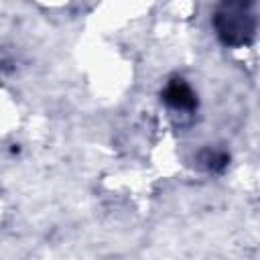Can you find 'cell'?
Returning <instances> with one entry per match:
<instances>
[{"label": "cell", "mask_w": 260, "mask_h": 260, "mask_svg": "<svg viewBox=\"0 0 260 260\" xmlns=\"http://www.w3.org/2000/svg\"><path fill=\"white\" fill-rule=\"evenodd\" d=\"M197 160H199V165H201L205 171L219 173V171L225 169L230 156H228L225 152H221V150H211V148H207V150H201V152H199Z\"/></svg>", "instance_id": "obj_3"}, {"label": "cell", "mask_w": 260, "mask_h": 260, "mask_svg": "<svg viewBox=\"0 0 260 260\" xmlns=\"http://www.w3.org/2000/svg\"><path fill=\"white\" fill-rule=\"evenodd\" d=\"M213 26L223 45H248L256 32L252 0H221L213 14Z\"/></svg>", "instance_id": "obj_1"}, {"label": "cell", "mask_w": 260, "mask_h": 260, "mask_svg": "<svg viewBox=\"0 0 260 260\" xmlns=\"http://www.w3.org/2000/svg\"><path fill=\"white\" fill-rule=\"evenodd\" d=\"M162 100H165L171 108H175V110H185V112H189V110H193V108L197 106V100H195L193 89H191V87L187 85V81L181 79V77H173V79L165 85V89H162Z\"/></svg>", "instance_id": "obj_2"}]
</instances>
